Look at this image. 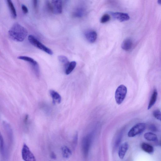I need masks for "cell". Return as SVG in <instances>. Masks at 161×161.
<instances>
[{
    "label": "cell",
    "mask_w": 161,
    "mask_h": 161,
    "mask_svg": "<svg viewBox=\"0 0 161 161\" xmlns=\"http://www.w3.org/2000/svg\"><path fill=\"white\" fill-rule=\"evenodd\" d=\"M34 6L35 8H36L38 5V0H33Z\"/></svg>",
    "instance_id": "29"
},
{
    "label": "cell",
    "mask_w": 161,
    "mask_h": 161,
    "mask_svg": "<svg viewBox=\"0 0 161 161\" xmlns=\"http://www.w3.org/2000/svg\"><path fill=\"white\" fill-rule=\"evenodd\" d=\"M18 58L19 60L25 61L28 62L31 65L32 69L36 75L38 77L40 75V70L38 62L33 59L25 56H18Z\"/></svg>",
    "instance_id": "5"
},
{
    "label": "cell",
    "mask_w": 161,
    "mask_h": 161,
    "mask_svg": "<svg viewBox=\"0 0 161 161\" xmlns=\"http://www.w3.org/2000/svg\"><path fill=\"white\" fill-rule=\"evenodd\" d=\"M154 117L161 122V111L159 109L156 110L153 112Z\"/></svg>",
    "instance_id": "24"
},
{
    "label": "cell",
    "mask_w": 161,
    "mask_h": 161,
    "mask_svg": "<svg viewBox=\"0 0 161 161\" xmlns=\"http://www.w3.org/2000/svg\"><path fill=\"white\" fill-rule=\"evenodd\" d=\"M3 125L6 134L10 142H12L13 139V133L10 124L5 121H4Z\"/></svg>",
    "instance_id": "12"
},
{
    "label": "cell",
    "mask_w": 161,
    "mask_h": 161,
    "mask_svg": "<svg viewBox=\"0 0 161 161\" xmlns=\"http://www.w3.org/2000/svg\"><path fill=\"white\" fill-rule=\"evenodd\" d=\"M158 92L155 89L152 94L148 107V110H150L155 104L157 98Z\"/></svg>",
    "instance_id": "15"
},
{
    "label": "cell",
    "mask_w": 161,
    "mask_h": 161,
    "mask_svg": "<svg viewBox=\"0 0 161 161\" xmlns=\"http://www.w3.org/2000/svg\"><path fill=\"white\" fill-rule=\"evenodd\" d=\"M21 155L23 159L26 161H35L36 158L28 146L25 144L23 145Z\"/></svg>",
    "instance_id": "6"
},
{
    "label": "cell",
    "mask_w": 161,
    "mask_h": 161,
    "mask_svg": "<svg viewBox=\"0 0 161 161\" xmlns=\"http://www.w3.org/2000/svg\"><path fill=\"white\" fill-rule=\"evenodd\" d=\"M132 40L130 38H127L124 40L122 43L121 47L122 49L126 51L131 50L133 46Z\"/></svg>",
    "instance_id": "13"
},
{
    "label": "cell",
    "mask_w": 161,
    "mask_h": 161,
    "mask_svg": "<svg viewBox=\"0 0 161 161\" xmlns=\"http://www.w3.org/2000/svg\"><path fill=\"white\" fill-rule=\"evenodd\" d=\"M51 157L52 159H56V156L55 154L53 152H52L51 154Z\"/></svg>",
    "instance_id": "28"
},
{
    "label": "cell",
    "mask_w": 161,
    "mask_h": 161,
    "mask_svg": "<svg viewBox=\"0 0 161 161\" xmlns=\"http://www.w3.org/2000/svg\"><path fill=\"white\" fill-rule=\"evenodd\" d=\"M127 92L126 87L123 85L119 86L116 91L115 98L117 103L121 104L124 100Z\"/></svg>",
    "instance_id": "3"
},
{
    "label": "cell",
    "mask_w": 161,
    "mask_h": 161,
    "mask_svg": "<svg viewBox=\"0 0 161 161\" xmlns=\"http://www.w3.org/2000/svg\"><path fill=\"white\" fill-rule=\"evenodd\" d=\"M150 130L152 131L156 132L157 131V129L156 127L154 125L152 124L150 125L149 127Z\"/></svg>",
    "instance_id": "27"
},
{
    "label": "cell",
    "mask_w": 161,
    "mask_h": 161,
    "mask_svg": "<svg viewBox=\"0 0 161 161\" xmlns=\"http://www.w3.org/2000/svg\"><path fill=\"white\" fill-rule=\"evenodd\" d=\"M110 20V16L108 14H105L101 17L100 19V22L102 23H105L109 21Z\"/></svg>",
    "instance_id": "25"
},
{
    "label": "cell",
    "mask_w": 161,
    "mask_h": 161,
    "mask_svg": "<svg viewBox=\"0 0 161 161\" xmlns=\"http://www.w3.org/2000/svg\"><path fill=\"white\" fill-rule=\"evenodd\" d=\"M85 14V10L82 8H78L73 13V15L75 18H80L83 17Z\"/></svg>",
    "instance_id": "22"
},
{
    "label": "cell",
    "mask_w": 161,
    "mask_h": 161,
    "mask_svg": "<svg viewBox=\"0 0 161 161\" xmlns=\"http://www.w3.org/2000/svg\"><path fill=\"white\" fill-rule=\"evenodd\" d=\"M1 151L2 156L5 158L6 159L7 158L8 154L7 153V151L5 148V145L3 137L2 135L1 134Z\"/></svg>",
    "instance_id": "19"
},
{
    "label": "cell",
    "mask_w": 161,
    "mask_h": 161,
    "mask_svg": "<svg viewBox=\"0 0 161 161\" xmlns=\"http://www.w3.org/2000/svg\"><path fill=\"white\" fill-rule=\"evenodd\" d=\"M64 3L65 4L67 3L69 1V0H63Z\"/></svg>",
    "instance_id": "30"
},
{
    "label": "cell",
    "mask_w": 161,
    "mask_h": 161,
    "mask_svg": "<svg viewBox=\"0 0 161 161\" xmlns=\"http://www.w3.org/2000/svg\"><path fill=\"white\" fill-rule=\"evenodd\" d=\"M128 148L129 144L127 142L124 143L120 146L118 151V156L120 159L124 158Z\"/></svg>",
    "instance_id": "11"
},
{
    "label": "cell",
    "mask_w": 161,
    "mask_h": 161,
    "mask_svg": "<svg viewBox=\"0 0 161 161\" xmlns=\"http://www.w3.org/2000/svg\"><path fill=\"white\" fill-rule=\"evenodd\" d=\"M91 141V137L87 136L84 139L83 142V149L84 156H86L89 152Z\"/></svg>",
    "instance_id": "10"
},
{
    "label": "cell",
    "mask_w": 161,
    "mask_h": 161,
    "mask_svg": "<svg viewBox=\"0 0 161 161\" xmlns=\"http://www.w3.org/2000/svg\"><path fill=\"white\" fill-rule=\"evenodd\" d=\"M63 0H52L51 4L52 12L55 14L62 12Z\"/></svg>",
    "instance_id": "7"
},
{
    "label": "cell",
    "mask_w": 161,
    "mask_h": 161,
    "mask_svg": "<svg viewBox=\"0 0 161 161\" xmlns=\"http://www.w3.org/2000/svg\"><path fill=\"white\" fill-rule=\"evenodd\" d=\"M28 40L32 45L38 48L39 49L44 51L49 55H52L53 54V52L51 49L39 41L34 36L29 35L28 37Z\"/></svg>",
    "instance_id": "2"
},
{
    "label": "cell",
    "mask_w": 161,
    "mask_h": 161,
    "mask_svg": "<svg viewBox=\"0 0 161 161\" xmlns=\"http://www.w3.org/2000/svg\"><path fill=\"white\" fill-rule=\"evenodd\" d=\"M21 8L22 11L24 14H27L28 12V9L27 6L24 5H21Z\"/></svg>",
    "instance_id": "26"
},
{
    "label": "cell",
    "mask_w": 161,
    "mask_h": 161,
    "mask_svg": "<svg viewBox=\"0 0 161 161\" xmlns=\"http://www.w3.org/2000/svg\"><path fill=\"white\" fill-rule=\"evenodd\" d=\"M50 94L53 99V102L54 104H60L62 98L60 95L57 92L53 90L50 91Z\"/></svg>",
    "instance_id": "14"
},
{
    "label": "cell",
    "mask_w": 161,
    "mask_h": 161,
    "mask_svg": "<svg viewBox=\"0 0 161 161\" xmlns=\"http://www.w3.org/2000/svg\"><path fill=\"white\" fill-rule=\"evenodd\" d=\"M62 156L64 158L68 159L72 155V153L71 150L67 146H63L61 148Z\"/></svg>",
    "instance_id": "21"
},
{
    "label": "cell",
    "mask_w": 161,
    "mask_h": 161,
    "mask_svg": "<svg viewBox=\"0 0 161 161\" xmlns=\"http://www.w3.org/2000/svg\"><path fill=\"white\" fill-rule=\"evenodd\" d=\"M76 64V62L75 61H72L70 62L65 68L66 74L67 75L70 74L75 68Z\"/></svg>",
    "instance_id": "20"
},
{
    "label": "cell",
    "mask_w": 161,
    "mask_h": 161,
    "mask_svg": "<svg viewBox=\"0 0 161 161\" xmlns=\"http://www.w3.org/2000/svg\"><path fill=\"white\" fill-rule=\"evenodd\" d=\"M160 145H161V143H160Z\"/></svg>",
    "instance_id": "32"
},
{
    "label": "cell",
    "mask_w": 161,
    "mask_h": 161,
    "mask_svg": "<svg viewBox=\"0 0 161 161\" xmlns=\"http://www.w3.org/2000/svg\"><path fill=\"white\" fill-rule=\"evenodd\" d=\"M110 13L113 17L121 22L126 21L130 19L129 15L127 13L119 12H110Z\"/></svg>",
    "instance_id": "8"
},
{
    "label": "cell",
    "mask_w": 161,
    "mask_h": 161,
    "mask_svg": "<svg viewBox=\"0 0 161 161\" xmlns=\"http://www.w3.org/2000/svg\"><path fill=\"white\" fill-rule=\"evenodd\" d=\"M10 11L12 17L15 19L17 17V12L12 0H5Z\"/></svg>",
    "instance_id": "16"
},
{
    "label": "cell",
    "mask_w": 161,
    "mask_h": 161,
    "mask_svg": "<svg viewBox=\"0 0 161 161\" xmlns=\"http://www.w3.org/2000/svg\"><path fill=\"white\" fill-rule=\"evenodd\" d=\"M142 150L148 153L151 154L154 151V148L151 145L146 143H143L141 145Z\"/></svg>",
    "instance_id": "18"
},
{
    "label": "cell",
    "mask_w": 161,
    "mask_h": 161,
    "mask_svg": "<svg viewBox=\"0 0 161 161\" xmlns=\"http://www.w3.org/2000/svg\"><path fill=\"white\" fill-rule=\"evenodd\" d=\"M84 34L87 41L90 43H94L97 38V34L94 30L87 31L85 32Z\"/></svg>",
    "instance_id": "9"
},
{
    "label": "cell",
    "mask_w": 161,
    "mask_h": 161,
    "mask_svg": "<svg viewBox=\"0 0 161 161\" xmlns=\"http://www.w3.org/2000/svg\"><path fill=\"white\" fill-rule=\"evenodd\" d=\"M158 2L159 4L161 5V0H158Z\"/></svg>",
    "instance_id": "31"
},
{
    "label": "cell",
    "mask_w": 161,
    "mask_h": 161,
    "mask_svg": "<svg viewBox=\"0 0 161 161\" xmlns=\"http://www.w3.org/2000/svg\"><path fill=\"white\" fill-rule=\"evenodd\" d=\"M58 59L59 61L64 66L65 68L70 63L68 59L64 55H60L58 57Z\"/></svg>",
    "instance_id": "23"
},
{
    "label": "cell",
    "mask_w": 161,
    "mask_h": 161,
    "mask_svg": "<svg viewBox=\"0 0 161 161\" xmlns=\"http://www.w3.org/2000/svg\"><path fill=\"white\" fill-rule=\"evenodd\" d=\"M146 124L143 123H139L134 126L128 133L129 137H133L136 135L142 133L146 130Z\"/></svg>",
    "instance_id": "4"
},
{
    "label": "cell",
    "mask_w": 161,
    "mask_h": 161,
    "mask_svg": "<svg viewBox=\"0 0 161 161\" xmlns=\"http://www.w3.org/2000/svg\"><path fill=\"white\" fill-rule=\"evenodd\" d=\"M10 38L14 41L21 42L24 41L28 34L26 28L18 23L14 24L9 31Z\"/></svg>",
    "instance_id": "1"
},
{
    "label": "cell",
    "mask_w": 161,
    "mask_h": 161,
    "mask_svg": "<svg viewBox=\"0 0 161 161\" xmlns=\"http://www.w3.org/2000/svg\"><path fill=\"white\" fill-rule=\"evenodd\" d=\"M144 138L150 141L157 142L158 141L157 136L156 134L151 132L145 133L144 135Z\"/></svg>",
    "instance_id": "17"
}]
</instances>
